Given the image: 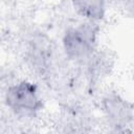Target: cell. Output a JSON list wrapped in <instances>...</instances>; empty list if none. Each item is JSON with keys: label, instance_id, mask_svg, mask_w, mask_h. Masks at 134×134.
I'll list each match as a JSON object with an SVG mask.
<instances>
[{"label": "cell", "instance_id": "6da1fadb", "mask_svg": "<svg viewBox=\"0 0 134 134\" xmlns=\"http://www.w3.org/2000/svg\"><path fill=\"white\" fill-rule=\"evenodd\" d=\"M97 26L93 21L70 28L63 37V48L66 55L74 61L88 59L94 49Z\"/></svg>", "mask_w": 134, "mask_h": 134}, {"label": "cell", "instance_id": "7a4b0ae2", "mask_svg": "<svg viewBox=\"0 0 134 134\" xmlns=\"http://www.w3.org/2000/svg\"><path fill=\"white\" fill-rule=\"evenodd\" d=\"M5 104L17 114H34L42 108L38 88L29 81L9 86L5 92Z\"/></svg>", "mask_w": 134, "mask_h": 134}, {"label": "cell", "instance_id": "3957f363", "mask_svg": "<svg viewBox=\"0 0 134 134\" xmlns=\"http://www.w3.org/2000/svg\"><path fill=\"white\" fill-rule=\"evenodd\" d=\"M104 111L115 126H126L132 117V108L118 96H108L104 99Z\"/></svg>", "mask_w": 134, "mask_h": 134}, {"label": "cell", "instance_id": "277c9868", "mask_svg": "<svg viewBox=\"0 0 134 134\" xmlns=\"http://www.w3.org/2000/svg\"><path fill=\"white\" fill-rule=\"evenodd\" d=\"M74 9L89 21H99L105 17L106 0H71Z\"/></svg>", "mask_w": 134, "mask_h": 134}]
</instances>
